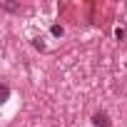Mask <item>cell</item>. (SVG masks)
Segmentation results:
<instances>
[{
  "label": "cell",
  "mask_w": 127,
  "mask_h": 127,
  "mask_svg": "<svg viewBox=\"0 0 127 127\" xmlns=\"http://www.w3.org/2000/svg\"><path fill=\"white\" fill-rule=\"evenodd\" d=\"M92 127H112V122H110V117H107V112H95L92 115Z\"/></svg>",
  "instance_id": "obj_1"
},
{
  "label": "cell",
  "mask_w": 127,
  "mask_h": 127,
  "mask_svg": "<svg viewBox=\"0 0 127 127\" xmlns=\"http://www.w3.org/2000/svg\"><path fill=\"white\" fill-rule=\"evenodd\" d=\"M50 32H52V37H62V32H65V28H62V25H57V23H55V25L50 28Z\"/></svg>",
  "instance_id": "obj_2"
},
{
  "label": "cell",
  "mask_w": 127,
  "mask_h": 127,
  "mask_svg": "<svg viewBox=\"0 0 127 127\" xmlns=\"http://www.w3.org/2000/svg\"><path fill=\"white\" fill-rule=\"evenodd\" d=\"M125 35H127V32H125V28H117V30H115V37H117L120 42L125 40Z\"/></svg>",
  "instance_id": "obj_3"
},
{
  "label": "cell",
  "mask_w": 127,
  "mask_h": 127,
  "mask_svg": "<svg viewBox=\"0 0 127 127\" xmlns=\"http://www.w3.org/2000/svg\"><path fill=\"white\" fill-rule=\"evenodd\" d=\"M32 45H35L37 50H45V45H42V37H35V40H32Z\"/></svg>",
  "instance_id": "obj_4"
}]
</instances>
